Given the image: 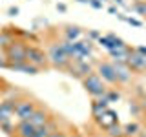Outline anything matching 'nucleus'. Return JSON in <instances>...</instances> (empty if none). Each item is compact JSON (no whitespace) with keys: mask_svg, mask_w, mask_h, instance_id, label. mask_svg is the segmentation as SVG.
<instances>
[{"mask_svg":"<svg viewBox=\"0 0 146 137\" xmlns=\"http://www.w3.org/2000/svg\"><path fill=\"white\" fill-rule=\"evenodd\" d=\"M26 49H27V44L24 40H17L13 39L6 48H4V55H6V61L9 64H20V62H26Z\"/></svg>","mask_w":146,"mask_h":137,"instance_id":"obj_1","label":"nucleus"},{"mask_svg":"<svg viewBox=\"0 0 146 137\" xmlns=\"http://www.w3.org/2000/svg\"><path fill=\"white\" fill-rule=\"evenodd\" d=\"M82 86H84V90L88 91V93H90L93 99L102 97V95L106 93V90H108V88H106V82H104V80L97 75V71L88 73V75L82 79Z\"/></svg>","mask_w":146,"mask_h":137,"instance_id":"obj_2","label":"nucleus"},{"mask_svg":"<svg viewBox=\"0 0 146 137\" xmlns=\"http://www.w3.org/2000/svg\"><path fill=\"white\" fill-rule=\"evenodd\" d=\"M46 53H48L49 64H51L53 68H57V70H68V66L71 64V59L62 51V48H60V44H58V42L49 44V48H48V51H46Z\"/></svg>","mask_w":146,"mask_h":137,"instance_id":"obj_3","label":"nucleus"},{"mask_svg":"<svg viewBox=\"0 0 146 137\" xmlns=\"http://www.w3.org/2000/svg\"><path fill=\"white\" fill-rule=\"evenodd\" d=\"M26 61L29 64H33L36 66L38 70H44V68L49 66V61H48V53L44 51L42 48H38V46L35 44H27V49H26Z\"/></svg>","mask_w":146,"mask_h":137,"instance_id":"obj_4","label":"nucleus"},{"mask_svg":"<svg viewBox=\"0 0 146 137\" xmlns=\"http://www.w3.org/2000/svg\"><path fill=\"white\" fill-rule=\"evenodd\" d=\"M36 100L33 99H27V97H22V99H17L15 100V117L18 121H27L29 115L36 110Z\"/></svg>","mask_w":146,"mask_h":137,"instance_id":"obj_5","label":"nucleus"},{"mask_svg":"<svg viewBox=\"0 0 146 137\" xmlns=\"http://www.w3.org/2000/svg\"><path fill=\"white\" fill-rule=\"evenodd\" d=\"M93 57V42L90 39L86 40H77L73 42V59L71 61H84V59Z\"/></svg>","mask_w":146,"mask_h":137,"instance_id":"obj_6","label":"nucleus"},{"mask_svg":"<svg viewBox=\"0 0 146 137\" xmlns=\"http://www.w3.org/2000/svg\"><path fill=\"white\" fill-rule=\"evenodd\" d=\"M97 75L104 82H108V84H111V86H117V75H115V66H113V62H108V61L97 62Z\"/></svg>","mask_w":146,"mask_h":137,"instance_id":"obj_7","label":"nucleus"},{"mask_svg":"<svg viewBox=\"0 0 146 137\" xmlns=\"http://www.w3.org/2000/svg\"><path fill=\"white\" fill-rule=\"evenodd\" d=\"M126 66L131 70V73H146V55H141L131 48L130 55L126 57Z\"/></svg>","mask_w":146,"mask_h":137,"instance_id":"obj_8","label":"nucleus"},{"mask_svg":"<svg viewBox=\"0 0 146 137\" xmlns=\"http://www.w3.org/2000/svg\"><path fill=\"white\" fill-rule=\"evenodd\" d=\"M66 71H70V75H75V77H79V79H84L88 73L93 71V66L90 64V59H84V61H71V64L68 66Z\"/></svg>","mask_w":146,"mask_h":137,"instance_id":"obj_9","label":"nucleus"},{"mask_svg":"<svg viewBox=\"0 0 146 137\" xmlns=\"http://www.w3.org/2000/svg\"><path fill=\"white\" fill-rule=\"evenodd\" d=\"M95 122H97L99 128H102V130H106V128H110L111 124H115V122H119V115L113 110H104L102 113H99V115H95Z\"/></svg>","mask_w":146,"mask_h":137,"instance_id":"obj_10","label":"nucleus"},{"mask_svg":"<svg viewBox=\"0 0 146 137\" xmlns=\"http://www.w3.org/2000/svg\"><path fill=\"white\" fill-rule=\"evenodd\" d=\"M97 42L102 46V48H106L108 51L110 49H115V48H122V46H128L124 40L121 39V37L113 35V33H108V35H100L97 39Z\"/></svg>","mask_w":146,"mask_h":137,"instance_id":"obj_11","label":"nucleus"},{"mask_svg":"<svg viewBox=\"0 0 146 137\" xmlns=\"http://www.w3.org/2000/svg\"><path fill=\"white\" fill-rule=\"evenodd\" d=\"M51 119H53V117H51V113H49V110H46V108H42V106H36V110L29 115V119H27V121H29L33 126L38 128V126L46 124L48 121H51Z\"/></svg>","mask_w":146,"mask_h":137,"instance_id":"obj_12","label":"nucleus"},{"mask_svg":"<svg viewBox=\"0 0 146 137\" xmlns=\"http://www.w3.org/2000/svg\"><path fill=\"white\" fill-rule=\"evenodd\" d=\"M113 66H115L117 84H128V82L133 79V73H131V70L126 66V62H113Z\"/></svg>","mask_w":146,"mask_h":137,"instance_id":"obj_13","label":"nucleus"},{"mask_svg":"<svg viewBox=\"0 0 146 137\" xmlns=\"http://www.w3.org/2000/svg\"><path fill=\"white\" fill-rule=\"evenodd\" d=\"M35 132H36V126H33L29 121H18L15 124L13 137H33Z\"/></svg>","mask_w":146,"mask_h":137,"instance_id":"obj_14","label":"nucleus"},{"mask_svg":"<svg viewBox=\"0 0 146 137\" xmlns=\"http://www.w3.org/2000/svg\"><path fill=\"white\" fill-rule=\"evenodd\" d=\"M62 35H64V40L77 42V40H80V39H82V29H80L79 26H71V24H68V26H64Z\"/></svg>","mask_w":146,"mask_h":137,"instance_id":"obj_15","label":"nucleus"},{"mask_svg":"<svg viewBox=\"0 0 146 137\" xmlns=\"http://www.w3.org/2000/svg\"><path fill=\"white\" fill-rule=\"evenodd\" d=\"M131 48L130 46H122V48H115V49H110V57H111L113 62H126V57L130 55Z\"/></svg>","mask_w":146,"mask_h":137,"instance_id":"obj_16","label":"nucleus"},{"mask_svg":"<svg viewBox=\"0 0 146 137\" xmlns=\"http://www.w3.org/2000/svg\"><path fill=\"white\" fill-rule=\"evenodd\" d=\"M15 100L17 99L0 100V117H15Z\"/></svg>","mask_w":146,"mask_h":137,"instance_id":"obj_17","label":"nucleus"},{"mask_svg":"<svg viewBox=\"0 0 146 137\" xmlns=\"http://www.w3.org/2000/svg\"><path fill=\"white\" fill-rule=\"evenodd\" d=\"M9 70H13V71H22V73H26V75H36L40 70L36 66H33V64H29V62H20V64H9Z\"/></svg>","mask_w":146,"mask_h":137,"instance_id":"obj_18","label":"nucleus"},{"mask_svg":"<svg viewBox=\"0 0 146 137\" xmlns=\"http://www.w3.org/2000/svg\"><path fill=\"white\" fill-rule=\"evenodd\" d=\"M55 130H57V122H55V119H51V121H48L46 124L36 128V132H35L33 137H49V134L55 132Z\"/></svg>","mask_w":146,"mask_h":137,"instance_id":"obj_19","label":"nucleus"},{"mask_svg":"<svg viewBox=\"0 0 146 137\" xmlns=\"http://www.w3.org/2000/svg\"><path fill=\"white\" fill-rule=\"evenodd\" d=\"M108 108H110V102L104 97H97L91 102V113H93V117L99 115V113H102L104 110H108Z\"/></svg>","mask_w":146,"mask_h":137,"instance_id":"obj_20","label":"nucleus"},{"mask_svg":"<svg viewBox=\"0 0 146 137\" xmlns=\"http://www.w3.org/2000/svg\"><path fill=\"white\" fill-rule=\"evenodd\" d=\"M122 132H124V137H139L141 126L137 122H126V124H122Z\"/></svg>","mask_w":146,"mask_h":137,"instance_id":"obj_21","label":"nucleus"},{"mask_svg":"<svg viewBox=\"0 0 146 137\" xmlns=\"http://www.w3.org/2000/svg\"><path fill=\"white\" fill-rule=\"evenodd\" d=\"M0 130H4L7 135H13V132H15L13 117H0Z\"/></svg>","mask_w":146,"mask_h":137,"instance_id":"obj_22","label":"nucleus"},{"mask_svg":"<svg viewBox=\"0 0 146 137\" xmlns=\"http://www.w3.org/2000/svg\"><path fill=\"white\" fill-rule=\"evenodd\" d=\"M106 137H124V132H122V124H119V122H115V124H111L110 128H106Z\"/></svg>","mask_w":146,"mask_h":137,"instance_id":"obj_23","label":"nucleus"},{"mask_svg":"<svg viewBox=\"0 0 146 137\" xmlns=\"http://www.w3.org/2000/svg\"><path fill=\"white\" fill-rule=\"evenodd\" d=\"M102 97L106 99L110 104H111V102H117V100L121 99V93H119L117 90H110V88H108V90H106V93H104Z\"/></svg>","mask_w":146,"mask_h":137,"instance_id":"obj_24","label":"nucleus"},{"mask_svg":"<svg viewBox=\"0 0 146 137\" xmlns=\"http://www.w3.org/2000/svg\"><path fill=\"white\" fill-rule=\"evenodd\" d=\"M133 9H135L137 15L146 17V2H144V0H137V2L133 4Z\"/></svg>","mask_w":146,"mask_h":137,"instance_id":"obj_25","label":"nucleus"},{"mask_svg":"<svg viewBox=\"0 0 146 137\" xmlns=\"http://www.w3.org/2000/svg\"><path fill=\"white\" fill-rule=\"evenodd\" d=\"M130 112L133 113L135 117L143 115V112H141V104H139V100H133V102H130Z\"/></svg>","mask_w":146,"mask_h":137,"instance_id":"obj_26","label":"nucleus"},{"mask_svg":"<svg viewBox=\"0 0 146 137\" xmlns=\"http://www.w3.org/2000/svg\"><path fill=\"white\" fill-rule=\"evenodd\" d=\"M124 22H128V24H131V26H135V27H141V26H143V22H141V20H137V18H131V17H126Z\"/></svg>","mask_w":146,"mask_h":137,"instance_id":"obj_27","label":"nucleus"},{"mask_svg":"<svg viewBox=\"0 0 146 137\" xmlns=\"http://www.w3.org/2000/svg\"><path fill=\"white\" fill-rule=\"evenodd\" d=\"M49 137H70V135H68L64 130H58V128H57L55 132H51V134H49Z\"/></svg>","mask_w":146,"mask_h":137,"instance_id":"obj_28","label":"nucleus"},{"mask_svg":"<svg viewBox=\"0 0 146 137\" xmlns=\"http://www.w3.org/2000/svg\"><path fill=\"white\" fill-rule=\"evenodd\" d=\"M90 6L93 9H102V0H90Z\"/></svg>","mask_w":146,"mask_h":137,"instance_id":"obj_29","label":"nucleus"},{"mask_svg":"<svg viewBox=\"0 0 146 137\" xmlns=\"http://www.w3.org/2000/svg\"><path fill=\"white\" fill-rule=\"evenodd\" d=\"M99 37H100V33H99V31H93V29L88 33V39H90V40H97Z\"/></svg>","mask_w":146,"mask_h":137,"instance_id":"obj_30","label":"nucleus"},{"mask_svg":"<svg viewBox=\"0 0 146 137\" xmlns=\"http://www.w3.org/2000/svg\"><path fill=\"white\" fill-rule=\"evenodd\" d=\"M139 104H141V112H143V115H146V97H144V99H141V100H139Z\"/></svg>","mask_w":146,"mask_h":137,"instance_id":"obj_31","label":"nucleus"},{"mask_svg":"<svg viewBox=\"0 0 146 137\" xmlns=\"http://www.w3.org/2000/svg\"><path fill=\"white\" fill-rule=\"evenodd\" d=\"M7 13H9L11 17H17V15H18V7H9V9H7Z\"/></svg>","mask_w":146,"mask_h":137,"instance_id":"obj_32","label":"nucleus"},{"mask_svg":"<svg viewBox=\"0 0 146 137\" xmlns=\"http://www.w3.org/2000/svg\"><path fill=\"white\" fill-rule=\"evenodd\" d=\"M135 51H139L141 55H146V46H137V48H133Z\"/></svg>","mask_w":146,"mask_h":137,"instance_id":"obj_33","label":"nucleus"},{"mask_svg":"<svg viewBox=\"0 0 146 137\" xmlns=\"http://www.w3.org/2000/svg\"><path fill=\"white\" fill-rule=\"evenodd\" d=\"M57 9H58V11H62V13H64V11H66L68 7H66V4H62V2H60V4H57Z\"/></svg>","mask_w":146,"mask_h":137,"instance_id":"obj_34","label":"nucleus"},{"mask_svg":"<svg viewBox=\"0 0 146 137\" xmlns=\"http://www.w3.org/2000/svg\"><path fill=\"white\" fill-rule=\"evenodd\" d=\"M108 11L111 13V15H117V13H119V11H117V7H113V6H111V7H108Z\"/></svg>","mask_w":146,"mask_h":137,"instance_id":"obj_35","label":"nucleus"},{"mask_svg":"<svg viewBox=\"0 0 146 137\" xmlns=\"http://www.w3.org/2000/svg\"><path fill=\"white\" fill-rule=\"evenodd\" d=\"M113 2H117L119 6H124V0H113Z\"/></svg>","mask_w":146,"mask_h":137,"instance_id":"obj_36","label":"nucleus"},{"mask_svg":"<svg viewBox=\"0 0 146 137\" xmlns=\"http://www.w3.org/2000/svg\"><path fill=\"white\" fill-rule=\"evenodd\" d=\"M77 2H80V4H90V0H77Z\"/></svg>","mask_w":146,"mask_h":137,"instance_id":"obj_37","label":"nucleus"},{"mask_svg":"<svg viewBox=\"0 0 146 137\" xmlns=\"http://www.w3.org/2000/svg\"><path fill=\"white\" fill-rule=\"evenodd\" d=\"M139 137H146V134H144V132H141V135Z\"/></svg>","mask_w":146,"mask_h":137,"instance_id":"obj_38","label":"nucleus"},{"mask_svg":"<svg viewBox=\"0 0 146 137\" xmlns=\"http://www.w3.org/2000/svg\"><path fill=\"white\" fill-rule=\"evenodd\" d=\"M70 137H82V135H70Z\"/></svg>","mask_w":146,"mask_h":137,"instance_id":"obj_39","label":"nucleus"},{"mask_svg":"<svg viewBox=\"0 0 146 137\" xmlns=\"http://www.w3.org/2000/svg\"><path fill=\"white\" fill-rule=\"evenodd\" d=\"M0 100H2V95H0Z\"/></svg>","mask_w":146,"mask_h":137,"instance_id":"obj_40","label":"nucleus"},{"mask_svg":"<svg viewBox=\"0 0 146 137\" xmlns=\"http://www.w3.org/2000/svg\"><path fill=\"white\" fill-rule=\"evenodd\" d=\"M102 2H104V0H102Z\"/></svg>","mask_w":146,"mask_h":137,"instance_id":"obj_41","label":"nucleus"},{"mask_svg":"<svg viewBox=\"0 0 146 137\" xmlns=\"http://www.w3.org/2000/svg\"><path fill=\"white\" fill-rule=\"evenodd\" d=\"M144 2H146V0H144Z\"/></svg>","mask_w":146,"mask_h":137,"instance_id":"obj_42","label":"nucleus"}]
</instances>
